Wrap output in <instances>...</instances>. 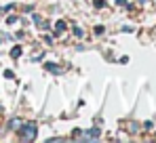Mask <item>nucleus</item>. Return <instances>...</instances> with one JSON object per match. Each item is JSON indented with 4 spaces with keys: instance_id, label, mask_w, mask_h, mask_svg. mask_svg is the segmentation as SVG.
<instances>
[{
    "instance_id": "20e7f679",
    "label": "nucleus",
    "mask_w": 156,
    "mask_h": 143,
    "mask_svg": "<svg viewBox=\"0 0 156 143\" xmlns=\"http://www.w3.org/2000/svg\"><path fill=\"white\" fill-rule=\"evenodd\" d=\"M47 70H49V72H55V74H61V72H63V70H59V68H55L53 63H47Z\"/></svg>"
},
{
    "instance_id": "7ed1b4c3",
    "label": "nucleus",
    "mask_w": 156,
    "mask_h": 143,
    "mask_svg": "<svg viewBox=\"0 0 156 143\" xmlns=\"http://www.w3.org/2000/svg\"><path fill=\"white\" fill-rule=\"evenodd\" d=\"M19 55H21V47H15L13 51H11V57H13V59H17Z\"/></svg>"
},
{
    "instance_id": "f03ea898",
    "label": "nucleus",
    "mask_w": 156,
    "mask_h": 143,
    "mask_svg": "<svg viewBox=\"0 0 156 143\" xmlns=\"http://www.w3.org/2000/svg\"><path fill=\"white\" fill-rule=\"evenodd\" d=\"M21 124H23V122H21L19 118H13V120H11V124H9V126H11V131H17V128H21Z\"/></svg>"
},
{
    "instance_id": "f257e3e1",
    "label": "nucleus",
    "mask_w": 156,
    "mask_h": 143,
    "mask_svg": "<svg viewBox=\"0 0 156 143\" xmlns=\"http://www.w3.org/2000/svg\"><path fill=\"white\" fill-rule=\"evenodd\" d=\"M36 131H38L36 122H23V124H21L19 139H21V141H34V139H36Z\"/></svg>"
},
{
    "instance_id": "423d86ee",
    "label": "nucleus",
    "mask_w": 156,
    "mask_h": 143,
    "mask_svg": "<svg viewBox=\"0 0 156 143\" xmlns=\"http://www.w3.org/2000/svg\"><path fill=\"white\" fill-rule=\"evenodd\" d=\"M74 34H76L78 38H82V34H84V32H82V30H80V27H76V30H74Z\"/></svg>"
},
{
    "instance_id": "39448f33",
    "label": "nucleus",
    "mask_w": 156,
    "mask_h": 143,
    "mask_svg": "<svg viewBox=\"0 0 156 143\" xmlns=\"http://www.w3.org/2000/svg\"><path fill=\"white\" fill-rule=\"evenodd\" d=\"M55 30H57V32L66 30V23H63V21H57V23H55Z\"/></svg>"
}]
</instances>
